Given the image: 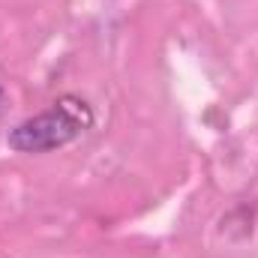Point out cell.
Masks as SVG:
<instances>
[{
	"mask_svg": "<svg viewBox=\"0 0 258 258\" xmlns=\"http://www.w3.org/2000/svg\"><path fill=\"white\" fill-rule=\"evenodd\" d=\"M90 126H93V108L81 96L66 93L60 99H54L45 111L9 129L6 144L15 153H48V150H60L66 144L78 141Z\"/></svg>",
	"mask_w": 258,
	"mask_h": 258,
	"instance_id": "1",
	"label": "cell"
},
{
	"mask_svg": "<svg viewBox=\"0 0 258 258\" xmlns=\"http://www.w3.org/2000/svg\"><path fill=\"white\" fill-rule=\"evenodd\" d=\"M0 96H3V87H0Z\"/></svg>",
	"mask_w": 258,
	"mask_h": 258,
	"instance_id": "2",
	"label": "cell"
}]
</instances>
